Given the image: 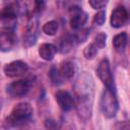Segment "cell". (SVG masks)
Here are the masks:
<instances>
[{
  "mask_svg": "<svg viewBox=\"0 0 130 130\" xmlns=\"http://www.w3.org/2000/svg\"><path fill=\"white\" fill-rule=\"evenodd\" d=\"M32 108L28 103H19L14 106L10 115L7 117V124L13 127H18L29 122L32 117Z\"/></svg>",
  "mask_w": 130,
  "mask_h": 130,
  "instance_id": "cell-1",
  "label": "cell"
},
{
  "mask_svg": "<svg viewBox=\"0 0 130 130\" xmlns=\"http://www.w3.org/2000/svg\"><path fill=\"white\" fill-rule=\"evenodd\" d=\"M100 105H101V110L105 117H107V118L115 117L118 112V109H119L116 91L105 88L101 95Z\"/></svg>",
  "mask_w": 130,
  "mask_h": 130,
  "instance_id": "cell-2",
  "label": "cell"
},
{
  "mask_svg": "<svg viewBox=\"0 0 130 130\" xmlns=\"http://www.w3.org/2000/svg\"><path fill=\"white\" fill-rule=\"evenodd\" d=\"M96 75L100 78V80L103 82V84L105 85L106 88L111 89L113 91H116V87H115V83H114V77L110 68V63L109 60L104 58L103 60H101L98 68H96Z\"/></svg>",
  "mask_w": 130,
  "mask_h": 130,
  "instance_id": "cell-3",
  "label": "cell"
},
{
  "mask_svg": "<svg viewBox=\"0 0 130 130\" xmlns=\"http://www.w3.org/2000/svg\"><path fill=\"white\" fill-rule=\"evenodd\" d=\"M30 88V81L28 79H19L11 82L7 86V93L12 99H19L24 96Z\"/></svg>",
  "mask_w": 130,
  "mask_h": 130,
  "instance_id": "cell-4",
  "label": "cell"
},
{
  "mask_svg": "<svg viewBox=\"0 0 130 130\" xmlns=\"http://www.w3.org/2000/svg\"><path fill=\"white\" fill-rule=\"evenodd\" d=\"M1 26L3 30L14 31L16 26V11L12 5L3 8L1 12Z\"/></svg>",
  "mask_w": 130,
  "mask_h": 130,
  "instance_id": "cell-5",
  "label": "cell"
},
{
  "mask_svg": "<svg viewBox=\"0 0 130 130\" xmlns=\"http://www.w3.org/2000/svg\"><path fill=\"white\" fill-rule=\"evenodd\" d=\"M69 15H70V25L74 29L81 28L87 20V14L77 5H73L69 8Z\"/></svg>",
  "mask_w": 130,
  "mask_h": 130,
  "instance_id": "cell-6",
  "label": "cell"
},
{
  "mask_svg": "<svg viewBox=\"0 0 130 130\" xmlns=\"http://www.w3.org/2000/svg\"><path fill=\"white\" fill-rule=\"evenodd\" d=\"M28 70V66L25 62L21 60H15L8 64H6L3 68V71L8 77H18L26 73Z\"/></svg>",
  "mask_w": 130,
  "mask_h": 130,
  "instance_id": "cell-7",
  "label": "cell"
},
{
  "mask_svg": "<svg viewBox=\"0 0 130 130\" xmlns=\"http://www.w3.org/2000/svg\"><path fill=\"white\" fill-rule=\"evenodd\" d=\"M39 31V22L37 17H31L27 23L25 34L23 36V45L25 47H30L35 45Z\"/></svg>",
  "mask_w": 130,
  "mask_h": 130,
  "instance_id": "cell-8",
  "label": "cell"
},
{
  "mask_svg": "<svg viewBox=\"0 0 130 130\" xmlns=\"http://www.w3.org/2000/svg\"><path fill=\"white\" fill-rule=\"evenodd\" d=\"M129 19V13L124 6H118L115 8L111 14V25L115 28H119L126 24Z\"/></svg>",
  "mask_w": 130,
  "mask_h": 130,
  "instance_id": "cell-9",
  "label": "cell"
},
{
  "mask_svg": "<svg viewBox=\"0 0 130 130\" xmlns=\"http://www.w3.org/2000/svg\"><path fill=\"white\" fill-rule=\"evenodd\" d=\"M55 98L60 109L64 112L70 111L74 106V100L72 95L66 90H58L55 94Z\"/></svg>",
  "mask_w": 130,
  "mask_h": 130,
  "instance_id": "cell-10",
  "label": "cell"
},
{
  "mask_svg": "<svg viewBox=\"0 0 130 130\" xmlns=\"http://www.w3.org/2000/svg\"><path fill=\"white\" fill-rule=\"evenodd\" d=\"M0 43H1V50L3 52L11 50L16 43V38H15L14 31L2 29L1 37H0Z\"/></svg>",
  "mask_w": 130,
  "mask_h": 130,
  "instance_id": "cell-11",
  "label": "cell"
},
{
  "mask_svg": "<svg viewBox=\"0 0 130 130\" xmlns=\"http://www.w3.org/2000/svg\"><path fill=\"white\" fill-rule=\"evenodd\" d=\"M57 53V47L54 46L53 44H42L39 48V55L42 59L46 60V61H51L54 56Z\"/></svg>",
  "mask_w": 130,
  "mask_h": 130,
  "instance_id": "cell-12",
  "label": "cell"
},
{
  "mask_svg": "<svg viewBox=\"0 0 130 130\" xmlns=\"http://www.w3.org/2000/svg\"><path fill=\"white\" fill-rule=\"evenodd\" d=\"M58 70H59V73H60V75L62 76L63 79H70V78H72L73 75H74V72H75L74 65L70 61H63L60 64Z\"/></svg>",
  "mask_w": 130,
  "mask_h": 130,
  "instance_id": "cell-13",
  "label": "cell"
},
{
  "mask_svg": "<svg viewBox=\"0 0 130 130\" xmlns=\"http://www.w3.org/2000/svg\"><path fill=\"white\" fill-rule=\"evenodd\" d=\"M127 41H128V36L126 32H120L118 35H116L113 38V47L116 51L118 52H122L125 50L126 45H127Z\"/></svg>",
  "mask_w": 130,
  "mask_h": 130,
  "instance_id": "cell-14",
  "label": "cell"
},
{
  "mask_svg": "<svg viewBox=\"0 0 130 130\" xmlns=\"http://www.w3.org/2000/svg\"><path fill=\"white\" fill-rule=\"evenodd\" d=\"M58 27H59V24L57 21L55 20H51V21H48L46 22L44 25H43V31L48 35V36H54L57 30H58Z\"/></svg>",
  "mask_w": 130,
  "mask_h": 130,
  "instance_id": "cell-15",
  "label": "cell"
},
{
  "mask_svg": "<svg viewBox=\"0 0 130 130\" xmlns=\"http://www.w3.org/2000/svg\"><path fill=\"white\" fill-rule=\"evenodd\" d=\"M49 76H50V79H51V81H52V83L53 84H61L62 82H63V78H62V76L60 75V73H59V70L56 68V67H52L51 68V70H50V72H49Z\"/></svg>",
  "mask_w": 130,
  "mask_h": 130,
  "instance_id": "cell-16",
  "label": "cell"
},
{
  "mask_svg": "<svg viewBox=\"0 0 130 130\" xmlns=\"http://www.w3.org/2000/svg\"><path fill=\"white\" fill-rule=\"evenodd\" d=\"M98 48H96V46L92 43V44H90V45H88L85 49H84V51H83V55H84V57L86 58V59H93L94 57H95V55L98 54Z\"/></svg>",
  "mask_w": 130,
  "mask_h": 130,
  "instance_id": "cell-17",
  "label": "cell"
},
{
  "mask_svg": "<svg viewBox=\"0 0 130 130\" xmlns=\"http://www.w3.org/2000/svg\"><path fill=\"white\" fill-rule=\"evenodd\" d=\"M106 40H107V36L104 32H100L94 37L93 44L96 46L98 49H103L106 46Z\"/></svg>",
  "mask_w": 130,
  "mask_h": 130,
  "instance_id": "cell-18",
  "label": "cell"
},
{
  "mask_svg": "<svg viewBox=\"0 0 130 130\" xmlns=\"http://www.w3.org/2000/svg\"><path fill=\"white\" fill-rule=\"evenodd\" d=\"M105 20H106V12L103 10L99 11L93 16V23L96 25H103L105 23Z\"/></svg>",
  "mask_w": 130,
  "mask_h": 130,
  "instance_id": "cell-19",
  "label": "cell"
},
{
  "mask_svg": "<svg viewBox=\"0 0 130 130\" xmlns=\"http://www.w3.org/2000/svg\"><path fill=\"white\" fill-rule=\"evenodd\" d=\"M72 45H73V39L72 38H70V37H66L62 42H61V51L63 52V53H65V52H68L69 50H70V48L72 47Z\"/></svg>",
  "mask_w": 130,
  "mask_h": 130,
  "instance_id": "cell-20",
  "label": "cell"
},
{
  "mask_svg": "<svg viewBox=\"0 0 130 130\" xmlns=\"http://www.w3.org/2000/svg\"><path fill=\"white\" fill-rule=\"evenodd\" d=\"M88 3L93 9L100 10L106 7V5L108 4V0H88Z\"/></svg>",
  "mask_w": 130,
  "mask_h": 130,
  "instance_id": "cell-21",
  "label": "cell"
},
{
  "mask_svg": "<svg viewBox=\"0 0 130 130\" xmlns=\"http://www.w3.org/2000/svg\"><path fill=\"white\" fill-rule=\"evenodd\" d=\"M19 6L21 7V9H27V5L29 4V1L28 0H17Z\"/></svg>",
  "mask_w": 130,
  "mask_h": 130,
  "instance_id": "cell-22",
  "label": "cell"
}]
</instances>
